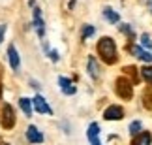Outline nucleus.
Wrapping results in <instances>:
<instances>
[{"label": "nucleus", "instance_id": "obj_1", "mask_svg": "<svg viewBox=\"0 0 152 145\" xmlns=\"http://www.w3.org/2000/svg\"><path fill=\"white\" fill-rule=\"evenodd\" d=\"M96 49H98L100 59L105 62V64H115V62L118 60V51H116V43H115L113 38L103 36L100 42H98Z\"/></svg>", "mask_w": 152, "mask_h": 145}, {"label": "nucleus", "instance_id": "obj_2", "mask_svg": "<svg viewBox=\"0 0 152 145\" xmlns=\"http://www.w3.org/2000/svg\"><path fill=\"white\" fill-rule=\"evenodd\" d=\"M115 92L118 94L122 100H132V96H133V83L128 77H118L116 79V83H115Z\"/></svg>", "mask_w": 152, "mask_h": 145}, {"label": "nucleus", "instance_id": "obj_3", "mask_svg": "<svg viewBox=\"0 0 152 145\" xmlns=\"http://www.w3.org/2000/svg\"><path fill=\"white\" fill-rule=\"evenodd\" d=\"M15 111H13V107L10 106V104H4V107H2V117H0V124H2V128L4 130H11L15 126Z\"/></svg>", "mask_w": 152, "mask_h": 145}, {"label": "nucleus", "instance_id": "obj_4", "mask_svg": "<svg viewBox=\"0 0 152 145\" xmlns=\"http://www.w3.org/2000/svg\"><path fill=\"white\" fill-rule=\"evenodd\" d=\"M32 107L36 109V113H39V115H53V107L47 104V100H45L42 94H36L32 98Z\"/></svg>", "mask_w": 152, "mask_h": 145}, {"label": "nucleus", "instance_id": "obj_5", "mask_svg": "<svg viewBox=\"0 0 152 145\" xmlns=\"http://www.w3.org/2000/svg\"><path fill=\"white\" fill-rule=\"evenodd\" d=\"M32 23H34V28H36L38 36L42 38V42H43V38H45V21L42 17V10L36 8V6H34V10H32Z\"/></svg>", "mask_w": 152, "mask_h": 145}, {"label": "nucleus", "instance_id": "obj_6", "mask_svg": "<svg viewBox=\"0 0 152 145\" xmlns=\"http://www.w3.org/2000/svg\"><path fill=\"white\" fill-rule=\"evenodd\" d=\"M103 119L105 121H120V119H124V107H122V106H116V104L109 106L103 111Z\"/></svg>", "mask_w": 152, "mask_h": 145}, {"label": "nucleus", "instance_id": "obj_7", "mask_svg": "<svg viewBox=\"0 0 152 145\" xmlns=\"http://www.w3.org/2000/svg\"><path fill=\"white\" fill-rule=\"evenodd\" d=\"M128 51H130L132 55H135L139 60H143V62H152V53H148L147 49H143L141 45L130 43V45H128Z\"/></svg>", "mask_w": 152, "mask_h": 145}, {"label": "nucleus", "instance_id": "obj_8", "mask_svg": "<svg viewBox=\"0 0 152 145\" xmlns=\"http://www.w3.org/2000/svg\"><path fill=\"white\" fill-rule=\"evenodd\" d=\"M26 140L30 141V143H34V145H39V143H43V134L39 132V128L38 126H34V124H30L26 128Z\"/></svg>", "mask_w": 152, "mask_h": 145}, {"label": "nucleus", "instance_id": "obj_9", "mask_svg": "<svg viewBox=\"0 0 152 145\" xmlns=\"http://www.w3.org/2000/svg\"><path fill=\"white\" fill-rule=\"evenodd\" d=\"M8 60H10L11 70L19 72V68H21V57H19V53H17L15 45H8Z\"/></svg>", "mask_w": 152, "mask_h": 145}, {"label": "nucleus", "instance_id": "obj_10", "mask_svg": "<svg viewBox=\"0 0 152 145\" xmlns=\"http://www.w3.org/2000/svg\"><path fill=\"white\" fill-rule=\"evenodd\" d=\"M58 85H60L62 94L72 96V94H75V92H77V87L73 85V81L68 79V77H64V75H60V77H58Z\"/></svg>", "mask_w": 152, "mask_h": 145}, {"label": "nucleus", "instance_id": "obj_11", "mask_svg": "<svg viewBox=\"0 0 152 145\" xmlns=\"http://www.w3.org/2000/svg\"><path fill=\"white\" fill-rule=\"evenodd\" d=\"M86 70H88V75L92 79H98L100 77V64H98V60H96V57L94 55H90L88 57V62H86Z\"/></svg>", "mask_w": 152, "mask_h": 145}, {"label": "nucleus", "instance_id": "obj_12", "mask_svg": "<svg viewBox=\"0 0 152 145\" xmlns=\"http://www.w3.org/2000/svg\"><path fill=\"white\" fill-rule=\"evenodd\" d=\"M152 143V134L150 132H141V134H137V136H133V140L130 145H150Z\"/></svg>", "mask_w": 152, "mask_h": 145}, {"label": "nucleus", "instance_id": "obj_13", "mask_svg": "<svg viewBox=\"0 0 152 145\" xmlns=\"http://www.w3.org/2000/svg\"><path fill=\"white\" fill-rule=\"evenodd\" d=\"M19 109L23 113H25V117H32V100L30 98H26V96H23L19 98Z\"/></svg>", "mask_w": 152, "mask_h": 145}, {"label": "nucleus", "instance_id": "obj_14", "mask_svg": "<svg viewBox=\"0 0 152 145\" xmlns=\"http://www.w3.org/2000/svg\"><path fill=\"white\" fill-rule=\"evenodd\" d=\"M103 17L111 23V25H116V23H120V15L116 13L113 8H109V6H107V8H103Z\"/></svg>", "mask_w": 152, "mask_h": 145}, {"label": "nucleus", "instance_id": "obj_15", "mask_svg": "<svg viewBox=\"0 0 152 145\" xmlns=\"http://www.w3.org/2000/svg\"><path fill=\"white\" fill-rule=\"evenodd\" d=\"M98 136H100V124H98V123H90L88 130H86V138H88V141L98 140Z\"/></svg>", "mask_w": 152, "mask_h": 145}, {"label": "nucleus", "instance_id": "obj_16", "mask_svg": "<svg viewBox=\"0 0 152 145\" xmlns=\"http://www.w3.org/2000/svg\"><path fill=\"white\" fill-rule=\"evenodd\" d=\"M94 34H96L94 26H92V25H85L83 30H81V40H88L90 36H94Z\"/></svg>", "mask_w": 152, "mask_h": 145}, {"label": "nucleus", "instance_id": "obj_17", "mask_svg": "<svg viewBox=\"0 0 152 145\" xmlns=\"http://www.w3.org/2000/svg\"><path fill=\"white\" fill-rule=\"evenodd\" d=\"M141 77L147 81L148 85H152V66H143L141 68Z\"/></svg>", "mask_w": 152, "mask_h": 145}, {"label": "nucleus", "instance_id": "obj_18", "mask_svg": "<svg viewBox=\"0 0 152 145\" xmlns=\"http://www.w3.org/2000/svg\"><path fill=\"white\" fill-rule=\"evenodd\" d=\"M130 134L132 136H137V134H141V130H143V124H141V121H133V123H130Z\"/></svg>", "mask_w": 152, "mask_h": 145}, {"label": "nucleus", "instance_id": "obj_19", "mask_svg": "<svg viewBox=\"0 0 152 145\" xmlns=\"http://www.w3.org/2000/svg\"><path fill=\"white\" fill-rule=\"evenodd\" d=\"M120 32H122V34H126V36L130 38V40L135 38V32H133L132 25H126V23H124V25H120Z\"/></svg>", "mask_w": 152, "mask_h": 145}, {"label": "nucleus", "instance_id": "obj_20", "mask_svg": "<svg viewBox=\"0 0 152 145\" xmlns=\"http://www.w3.org/2000/svg\"><path fill=\"white\" fill-rule=\"evenodd\" d=\"M141 45L143 47H148V49H152V40H150V36L147 32L145 34H141Z\"/></svg>", "mask_w": 152, "mask_h": 145}, {"label": "nucleus", "instance_id": "obj_21", "mask_svg": "<svg viewBox=\"0 0 152 145\" xmlns=\"http://www.w3.org/2000/svg\"><path fill=\"white\" fill-rule=\"evenodd\" d=\"M124 74H130L132 77H133V83H137V68H133V66H126V68H124Z\"/></svg>", "mask_w": 152, "mask_h": 145}, {"label": "nucleus", "instance_id": "obj_22", "mask_svg": "<svg viewBox=\"0 0 152 145\" xmlns=\"http://www.w3.org/2000/svg\"><path fill=\"white\" fill-rule=\"evenodd\" d=\"M47 55H49V59H51L53 62H58V59H60V57H58V51H56V49H49V53H47Z\"/></svg>", "mask_w": 152, "mask_h": 145}, {"label": "nucleus", "instance_id": "obj_23", "mask_svg": "<svg viewBox=\"0 0 152 145\" xmlns=\"http://www.w3.org/2000/svg\"><path fill=\"white\" fill-rule=\"evenodd\" d=\"M6 30H8V26L6 25H0V43L4 42V36H6Z\"/></svg>", "mask_w": 152, "mask_h": 145}, {"label": "nucleus", "instance_id": "obj_24", "mask_svg": "<svg viewBox=\"0 0 152 145\" xmlns=\"http://www.w3.org/2000/svg\"><path fill=\"white\" fill-rule=\"evenodd\" d=\"M73 6H75V0H69V4H68V8H69V10H73Z\"/></svg>", "mask_w": 152, "mask_h": 145}, {"label": "nucleus", "instance_id": "obj_25", "mask_svg": "<svg viewBox=\"0 0 152 145\" xmlns=\"http://www.w3.org/2000/svg\"><path fill=\"white\" fill-rule=\"evenodd\" d=\"M2 92H4V87H2V83H0V98H2Z\"/></svg>", "mask_w": 152, "mask_h": 145}, {"label": "nucleus", "instance_id": "obj_26", "mask_svg": "<svg viewBox=\"0 0 152 145\" xmlns=\"http://www.w3.org/2000/svg\"><path fill=\"white\" fill-rule=\"evenodd\" d=\"M4 145H10V143H4Z\"/></svg>", "mask_w": 152, "mask_h": 145}]
</instances>
